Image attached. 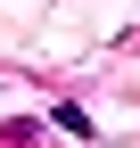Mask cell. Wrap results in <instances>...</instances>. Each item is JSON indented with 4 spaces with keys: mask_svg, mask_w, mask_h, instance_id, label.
<instances>
[{
    "mask_svg": "<svg viewBox=\"0 0 140 148\" xmlns=\"http://www.w3.org/2000/svg\"><path fill=\"white\" fill-rule=\"evenodd\" d=\"M49 123H58V132H74V140H91V132H99V123L82 115V107H58V115H49Z\"/></svg>",
    "mask_w": 140,
    "mask_h": 148,
    "instance_id": "1",
    "label": "cell"
}]
</instances>
